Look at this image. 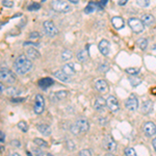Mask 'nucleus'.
I'll return each instance as SVG.
<instances>
[{"label":"nucleus","instance_id":"obj_1","mask_svg":"<svg viewBox=\"0 0 156 156\" xmlns=\"http://www.w3.org/2000/svg\"><path fill=\"white\" fill-rule=\"evenodd\" d=\"M32 68V62L26 55H20L14 62V69L19 75H25Z\"/></svg>","mask_w":156,"mask_h":156},{"label":"nucleus","instance_id":"obj_2","mask_svg":"<svg viewBox=\"0 0 156 156\" xmlns=\"http://www.w3.org/2000/svg\"><path fill=\"white\" fill-rule=\"evenodd\" d=\"M89 129H90L89 121L85 119V118H79V119L70 127L71 132L76 135L79 134V133H85L87 131H89Z\"/></svg>","mask_w":156,"mask_h":156},{"label":"nucleus","instance_id":"obj_3","mask_svg":"<svg viewBox=\"0 0 156 156\" xmlns=\"http://www.w3.org/2000/svg\"><path fill=\"white\" fill-rule=\"evenodd\" d=\"M52 9L57 12H71V5H69V3L64 0H54L51 3Z\"/></svg>","mask_w":156,"mask_h":156},{"label":"nucleus","instance_id":"obj_4","mask_svg":"<svg viewBox=\"0 0 156 156\" xmlns=\"http://www.w3.org/2000/svg\"><path fill=\"white\" fill-rule=\"evenodd\" d=\"M0 78H1L2 81L9 84H12L17 81V77L15 75V73L11 71V70L6 69V68H1V70H0Z\"/></svg>","mask_w":156,"mask_h":156},{"label":"nucleus","instance_id":"obj_5","mask_svg":"<svg viewBox=\"0 0 156 156\" xmlns=\"http://www.w3.org/2000/svg\"><path fill=\"white\" fill-rule=\"evenodd\" d=\"M128 24L135 34H142L145 30V24L142 20H138L137 18H130L128 20Z\"/></svg>","mask_w":156,"mask_h":156},{"label":"nucleus","instance_id":"obj_6","mask_svg":"<svg viewBox=\"0 0 156 156\" xmlns=\"http://www.w3.org/2000/svg\"><path fill=\"white\" fill-rule=\"evenodd\" d=\"M43 27H44V31L47 36L49 37H55L57 34H58V29L55 26L54 23L50 20H47L43 23Z\"/></svg>","mask_w":156,"mask_h":156},{"label":"nucleus","instance_id":"obj_7","mask_svg":"<svg viewBox=\"0 0 156 156\" xmlns=\"http://www.w3.org/2000/svg\"><path fill=\"white\" fill-rule=\"evenodd\" d=\"M125 107L127 108L129 112H136L138 108V99L134 94H131L129 98L125 102Z\"/></svg>","mask_w":156,"mask_h":156},{"label":"nucleus","instance_id":"obj_8","mask_svg":"<svg viewBox=\"0 0 156 156\" xmlns=\"http://www.w3.org/2000/svg\"><path fill=\"white\" fill-rule=\"evenodd\" d=\"M45 109V100L42 95L37 94L36 96V100H34V110L37 115H41Z\"/></svg>","mask_w":156,"mask_h":156},{"label":"nucleus","instance_id":"obj_9","mask_svg":"<svg viewBox=\"0 0 156 156\" xmlns=\"http://www.w3.org/2000/svg\"><path fill=\"white\" fill-rule=\"evenodd\" d=\"M103 148L108 152H114L117 149V143L110 135H106L103 140Z\"/></svg>","mask_w":156,"mask_h":156},{"label":"nucleus","instance_id":"obj_10","mask_svg":"<svg viewBox=\"0 0 156 156\" xmlns=\"http://www.w3.org/2000/svg\"><path fill=\"white\" fill-rule=\"evenodd\" d=\"M143 131L145 135L148 137H152L156 134V125L153 122H147L145 123L144 127H143Z\"/></svg>","mask_w":156,"mask_h":156},{"label":"nucleus","instance_id":"obj_11","mask_svg":"<svg viewBox=\"0 0 156 156\" xmlns=\"http://www.w3.org/2000/svg\"><path fill=\"white\" fill-rule=\"evenodd\" d=\"M106 103H107V107L110 112H115L120 109V105H119V101L118 99L115 98V96H109L107 98L106 100Z\"/></svg>","mask_w":156,"mask_h":156},{"label":"nucleus","instance_id":"obj_12","mask_svg":"<svg viewBox=\"0 0 156 156\" xmlns=\"http://www.w3.org/2000/svg\"><path fill=\"white\" fill-rule=\"evenodd\" d=\"M95 87H96V90L99 93H101V94H106L108 92V90H109V87H108L107 82L105 81L104 79H98L96 81V83H95Z\"/></svg>","mask_w":156,"mask_h":156},{"label":"nucleus","instance_id":"obj_13","mask_svg":"<svg viewBox=\"0 0 156 156\" xmlns=\"http://www.w3.org/2000/svg\"><path fill=\"white\" fill-rule=\"evenodd\" d=\"M153 107H154V104L151 100H146V101L143 102L142 107H140V112H142L143 115H149L152 112Z\"/></svg>","mask_w":156,"mask_h":156},{"label":"nucleus","instance_id":"obj_14","mask_svg":"<svg viewBox=\"0 0 156 156\" xmlns=\"http://www.w3.org/2000/svg\"><path fill=\"white\" fill-rule=\"evenodd\" d=\"M54 77L57 78L58 80H60L62 82H65V83H69L71 81V76L70 75L66 74L62 70H59V71H56L54 73Z\"/></svg>","mask_w":156,"mask_h":156},{"label":"nucleus","instance_id":"obj_15","mask_svg":"<svg viewBox=\"0 0 156 156\" xmlns=\"http://www.w3.org/2000/svg\"><path fill=\"white\" fill-rule=\"evenodd\" d=\"M98 48H99V51L101 52L102 55H108L109 53V43L106 40H102L101 42L99 43V45H98Z\"/></svg>","mask_w":156,"mask_h":156},{"label":"nucleus","instance_id":"obj_16","mask_svg":"<svg viewBox=\"0 0 156 156\" xmlns=\"http://www.w3.org/2000/svg\"><path fill=\"white\" fill-rule=\"evenodd\" d=\"M105 106H107V103H106V100H104V98L98 97L97 99L95 100L94 107H95V109L98 110V112H102V110L105 108Z\"/></svg>","mask_w":156,"mask_h":156},{"label":"nucleus","instance_id":"obj_17","mask_svg":"<svg viewBox=\"0 0 156 156\" xmlns=\"http://www.w3.org/2000/svg\"><path fill=\"white\" fill-rule=\"evenodd\" d=\"M53 83H54V81L51 79V78L46 77V78H42L37 84H39V87H41L42 90H46V89H48L49 87L53 85Z\"/></svg>","mask_w":156,"mask_h":156},{"label":"nucleus","instance_id":"obj_18","mask_svg":"<svg viewBox=\"0 0 156 156\" xmlns=\"http://www.w3.org/2000/svg\"><path fill=\"white\" fill-rule=\"evenodd\" d=\"M142 21L146 26H151L155 23V18L150 14H145L142 16Z\"/></svg>","mask_w":156,"mask_h":156},{"label":"nucleus","instance_id":"obj_19","mask_svg":"<svg viewBox=\"0 0 156 156\" xmlns=\"http://www.w3.org/2000/svg\"><path fill=\"white\" fill-rule=\"evenodd\" d=\"M62 71H64L66 74L70 75V76H73V75L76 74V70H75V66L74 64H66L64 65V67H62Z\"/></svg>","mask_w":156,"mask_h":156},{"label":"nucleus","instance_id":"obj_20","mask_svg":"<svg viewBox=\"0 0 156 156\" xmlns=\"http://www.w3.org/2000/svg\"><path fill=\"white\" fill-rule=\"evenodd\" d=\"M37 130H39V131L41 132L43 135H45V136H49V135L51 134V128H50L48 125L40 124V125H37Z\"/></svg>","mask_w":156,"mask_h":156},{"label":"nucleus","instance_id":"obj_21","mask_svg":"<svg viewBox=\"0 0 156 156\" xmlns=\"http://www.w3.org/2000/svg\"><path fill=\"white\" fill-rule=\"evenodd\" d=\"M112 23L114 25V27L115 29H121L124 27V20L123 18H121V17H114V18L112 19Z\"/></svg>","mask_w":156,"mask_h":156},{"label":"nucleus","instance_id":"obj_22","mask_svg":"<svg viewBox=\"0 0 156 156\" xmlns=\"http://www.w3.org/2000/svg\"><path fill=\"white\" fill-rule=\"evenodd\" d=\"M77 59L79 60L80 62H85L89 59V51H87V49L80 50L77 53Z\"/></svg>","mask_w":156,"mask_h":156},{"label":"nucleus","instance_id":"obj_23","mask_svg":"<svg viewBox=\"0 0 156 156\" xmlns=\"http://www.w3.org/2000/svg\"><path fill=\"white\" fill-rule=\"evenodd\" d=\"M26 54H27V56H28L29 58H31V59H37V58H39V57H40V52L37 51V49L30 48V47L26 49Z\"/></svg>","mask_w":156,"mask_h":156},{"label":"nucleus","instance_id":"obj_24","mask_svg":"<svg viewBox=\"0 0 156 156\" xmlns=\"http://www.w3.org/2000/svg\"><path fill=\"white\" fill-rule=\"evenodd\" d=\"M6 93H7V95H9V96L16 97V96H18V95L21 94V90H18L17 87H9V89L6 90Z\"/></svg>","mask_w":156,"mask_h":156},{"label":"nucleus","instance_id":"obj_25","mask_svg":"<svg viewBox=\"0 0 156 156\" xmlns=\"http://www.w3.org/2000/svg\"><path fill=\"white\" fill-rule=\"evenodd\" d=\"M136 44H137V46L140 47V50H146L148 47V40L145 39V37H142V39L137 40Z\"/></svg>","mask_w":156,"mask_h":156},{"label":"nucleus","instance_id":"obj_26","mask_svg":"<svg viewBox=\"0 0 156 156\" xmlns=\"http://www.w3.org/2000/svg\"><path fill=\"white\" fill-rule=\"evenodd\" d=\"M98 5H99L98 3H95V2H90L89 5H87L84 9L85 14H90V12H93L95 11V9H97Z\"/></svg>","mask_w":156,"mask_h":156},{"label":"nucleus","instance_id":"obj_27","mask_svg":"<svg viewBox=\"0 0 156 156\" xmlns=\"http://www.w3.org/2000/svg\"><path fill=\"white\" fill-rule=\"evenodd\" d=\"M34 143L37 146V147H40V148H47V147H48V143L45 142V140H42V138H37V137L34 138Z\"/></svg>","mask_w":156,"mask_h":156},{"label":"nucleus","instance_id":"obj_28","mask_svg":"<svg viewBox=\"0 0 156 156\" xmlns=\"http://www.w3.org/2000/svg\"><path fill=\"white\" fill-rule=\"evenodd\" d=\"M72 56H73V53H72V51H70V50H64V51L62 52V59L65 60V62L71 59Z\"/></svg>","mask_w":156,"mask_h":156},{"label":"nucleus","instance_id":"obj_29","mask_svg":"<svg viewBox=\"0 0 156 156\" xmlns=\"http://www.w3.org/2000/svg\"><path fill=\"white\" fill-rule=\"evenodd\" d=\"M68 96V92L66 90H60V92H56L54 94V97L56 100H62Z\"/></svg>","mask_w":156,"mask_h":156},{"label":"nucleus","instance_id":"obj_30","mask_svg":"<svg viewBox=\"0 0 156 156\" xmlns=\"http://www.w3.org/2000/svg\"><path fill=\"white\" fill-rule=\"evenodd\" d=\"M126 72L131 76H136L140 73V69H137V68H128V69H126Z\"/></svg>","mask_w":156,"mask_h":156},{"label":"nucleus","instance_id":"obj_31","mask_svg":"<svg viewBox=\"0 0 156 156\" xmlns=\"http://www.w3.org/2000/svg\"><path fill=\"white\" fill-rule=\"evenodd\" d=\"M129 82L131 83L132 87H137L138 84H140V82H142V79H140V78H136V77H131L129 78Z\"/></svg>","mask_w":156,"mask_h":156},{"label":"nucleus","instance_id":"obj_32","mask_svg":"<svg viewBox=\"0 0 156 156\" xmlns=\"http://www.w3.org/2000/svg\"><path fill=\"white\" fill-rule=\"evenodd\" d=\"M18 128L21 129L23 132H26L28 130V125H27V123L25 121H21V122L18 123Z\"/></svg>","mask_w":156,"mask_h":156},{"label":"nucleus","instance_id":"obj_33","mask_svg":"<svg viewBox=\"0 0 156 156\" xmlns=\"http://www.w3.org/2000/svg\"><path fill=\"white\" fill-rule=\"evenodd\" d=\"M135 1L140 7H148L150 5V0H135Z\"/></svg>","mask_w":156,"mask_h":156},{"label":"nucleus","instance_id":"obj_34","mask_svg":"<svg viewBox=\"0 0 156 156\" xmlns=\"http://www.w3.org/2000/svg\"><path fill=\"white\" fill-rule=\"evenodd\" d=\"M125 155L127 156H135L136 155V152H135V150L133 149L131 147H128L125 149Z\"/></svg>","mask_w":156,"mask_h":156},{"label":"nucleus","instance_id":"obj_35","mask_svg":"<svg viewBox=\"0 0 156 156\" xmlns=\"http://www.w3.org/2000/svg\"><path fill=\"white\" fill-rule=\"evenodd\" d=\"M67 147H68V150L69 151H74L75 148H76V146H75L74 143L72 142V140H67Z\"/></svg>","mask_w":156,"mask_h":156},{"label":"nucleus","instance_id":"obj_36","mask_svg":"<svg viewBox=\"0 0 156 156\" xmlns=\"http://www.w3.org/2000/svg\"><path fill=\"white\" fill-rule=\"evenodd\" d=\"M108 70H109V66L107 65V62H105V64H102L101 66L99 67V71L100 72H107Z\"/></svg>","mask_w":156,"mask_h":156},{"label":"nucleus","instance_id":"obj_37","mask_svg":"<svg viewBox=\"0 0 156 156\" xmlns=\"http://www.w3.org/2000/svg\"><path fill=\"white\" fill-rule=\"evenodd\" d=\"M29 37H30V40H37V39H40V34L37 31H32L31 34H29Z\"/></svg>","mask_w":156,"mask_h":156},{"label":"nucleus","instance_id":"obj_38","mask_svg":"<svg viewBox=\"0 0 156 156\" xmlns=\"http://www.w3.org/2000/svg\"><path fill=\"white\" fill-rule=\"evenodd\" d=\"M2 4H3L4 6H6V7H12V6H14V2H12V0H3V1H2Z\"/></svg>","mask_w":156,"mask_h":156},{"label":"nucleus","instance_id":"obj_39","mask_svg":"<svg viewBox=\"0 0 156 156\" xmlns=\"http://www.w3.org/2000/svg\"><path fill=\"white\" fill-rule=\"evenodd\" d=\"M40 7H41V5H40V4L32 3V4H30V5L28 6V9H29V11H37V9H39Z\"/></svg>","mask_w":156,"mask_h":156},{"label":"nucleus","instance_id":"obj_40","mask_svg":"<svg viewBox=\"0 0 156 156\" xmlns=\"http://www.w3.org/2000/svg\"><path fill=\"white\" fill-rule=\"evenodd\" d=\"M79 155H81V156H90V155H92V152H90V150H87V149H84V150L80 151Z\"/></svg>","mask_w":156,"mask_h":156},{"label":"nucleus","instance_id":"obj_41","mask_svg":"<svg viewBox=\"0 0 156 156\" xmlns=\"http://www.w3.org/2000/svg\"><path fill=\"white\" fill-rule=\"evenodd\" d=\"M12 146H14V147H20V146H21V144H20V142L19 140H12Z\"/></svg>","mask_w":156,"mask_h":156},{"label":"nucleus","instance_id":"obj_42","mask_svg":"<svg viewBox=\"0 0 156 156\" xmlns=\"http://www.w3.org/2000/svg\"><path fill=\"white\" fill-rule=\"evenodd\" d=\"M32 153H34V154H37H37H40V155H44L45 154V153L42 152L40 149H34V150H32Z\"/></svg>","mask_w":156,"mask_h":156},{"label":"nucleus","instance_id":"obj_43","mask_svg":"<svg viewBox=\"0 0 156 156\" xmlns=\"http://www.w3.org/2000/svg\"><path fill=\"white\" fill-rule=\"evenodd\" d=\"M107 3V0H101V1H100V3H99V6H100V9H102L103 6L105 5V4Z\"/></svg>","mask_w":156,"mask_h":156},{"label":"nucleus","instance_id":"obj_44","mask_svg":"<svg viewBox=\"0 0 156 156\" xmlns=\"http://www.w3.org/2000/svg\"><path fill=\"white\" fill-rule=\"evenodd\" d=\"M0 134H1V144H3V143H4V140H5V135H4L3 131H1V132H0Z\"/></svg>","mask_w":156,"mask_h":156},{"label":"nucleus","instance_id":"obj_45","mask_svg":"<svg viewBox=\"0 0 156 156\" xmlns=\"http://www.w3.org/2000/svg\"><path fill=\"white\" fill-rule=\"evenodd\" d=\"M127 1H128V0H120V1H119V5H121V6L125 5V4L127 3Z\"/></svg>","mask_w":156,"mask_h":156},{"label":"nucleus","instance_id":"obj_46","mask_svg":"<svg viewBox=\"0 0 156 156\" xmlns=\"http://www.w3.org/2000/svg\"><path fill=\"white\" fill-rule=\"evenodd\" d=\"M153 147H154V149H155V151H156V138H154V140H153Z\"/></svg>","mask_w":156,"mask_h":156},{"label":"nucleus","instance_id":"obj_47","mask_svg":"<svg viewBox=\"0 0 156 156\" xmlns=\"http://www.w3.org/2000/svg\"><path fill=\"white\" fill-rule=\"evenodd\" d=\"M69 1L71 2V3H75V4H76V3H78V1H79V0H69Z\"/></svg>","mask_w":156,"mask_h":156},{"label":"nucleus","instance_id":"obj_48","mask_svg":"<svg viewBox=\"0 0 156 156\" xmlns=\"http://www.w3.org/2000/svg\"><path fill=\"white\" fill-rule=\"evenodd\" d=\"M0 87H1V93H3L4 92V87H3V84H0Z\"/></svg>","mask_w":156,"mask_h":156},{"label":"nucleus","instance_id":"obj_49","mask_svg":"<svg viewBox=\"0 0 156 156\" xmlns=\"http://www.w3.org/2000/svg\"><path fill=\"white\" fill-rule=\"evenodd\" d=\"M12 155H15V156H18L19 154H18V153H12Z\"/></svg>","mask_w":156,"mask_h":156}]
</instances>
